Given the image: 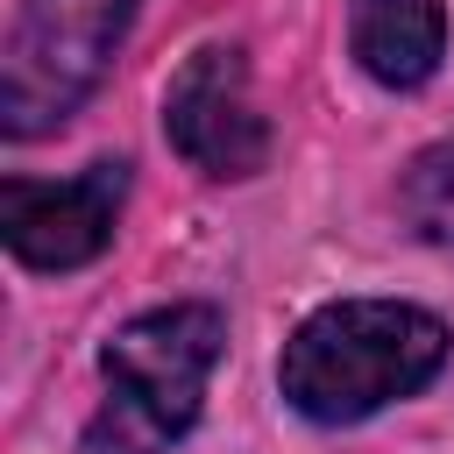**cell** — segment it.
Returning <instances> with one entry per match:
<instances>
[{
	"instance_id": "cell-1",
	"label": "cell",
	"mask_w": 454,
	"mask_h": 454,
	"mask_svg": "<svg viewBox=\"0 0 454 454\" xmlns=\"http://www.w3.org/2000/svg\"><path fill=\"white\" fill-rule=\"evenodd\" d=\"M447 362V326L426 305L397 298H340L319 305L277 362L284 404L312 426H355L411 390H426Z\"/></svg>"
},
{
	"instance_id": "cell-2",
	"label": "cell",
	"mask_w": 454,
	"mask_h": 454,
	"mask_svg": "<svg viewBox=\"0 0 454 454\" xmlns=\"http://www.w3.org/2000/svg\"><path fill=\"white\" fill-rule=\"evenodd\" d=\"M227 319L213 305H156L128 319L99 348L106 397L85 419V454H170L206 397V376L220 369Z\"/></svg>"
},
{
	"instance_id": "cell-3",
	"label": "cell",
	"mask_w": 454,
	"mask_h": 454,
	"mask_svg": "<svg viewBox=\"0 0 454 454\" xmlns=\"http://www.w3.org/2000/svg\"><path fill=\"white\" fill-rule=\"evenodd\" d=\"M135 0H21L0 64V121L7 135L57 128L114 64Z\"/></svg>"
},
{
	"instance_id": "cell-4",
	"label": "cell",
	"mask_w": 454,
	"mask_h": 454,
	"mask_svg": "<svg viewBox=\"0 0 454 454\" xmlns=\"http://www.w3.org/2000/svg\"><path fill=\"white\" fill-rule=\"evenodd\" d=\"M163 135L206 177H255L270 163V121L255 114L248 64L234 43H206L177 64L163 92Z\"/></svg>"
},
{
	"instance_id": "cell-5",
	"label": "cell",
	"mask_w": 454,
	"mask_h": 454,
	"mask_svg": "<svg viewBox=\"0 0 454 454\" xmlns=\"http://www.w3.org/2000/svg\"><path fill=\"white\" fill-rule=\"evenodd\" d=\"M121 199H128V163L121 156H106V163H92L64 184L7 177L0 184V241L28 270H78L114 241Z\"/></svg>"
},
{
	"instance_id": "cell-6",
	"label": "cell",
	"mask_w": 454,
	"mask_h": 454,
	"mask_svg": "<svg viewBox=\"0 0 454 454\" xmlns=\"http://www.w3.org/2000/svg\"><path fill=\"white\" fill-rule=\"evenodd\" d=\"M348 50L376 85L411 92L447 57V7L440 0H348Z\"/></svg>"
},
{
	"instance_id": "cell-7",
	"label": "cell",
	"mask_w": 454,
	"mask_h": 454,
	"mask_svg": "<svg viewBox=\"0 0 454 454\" xmlns=\"http://www.w3.org/2000/svg\"><path fill=\"white\" fill-rule=\"evenodd\" d=\"M397 206L419 227V241H433V248L454 255V142H433V149L411 156V170L397 184Z\"/></svg>"
}]
</instances>
